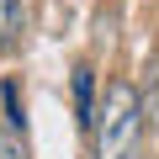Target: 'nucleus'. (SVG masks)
Wrapping results in <instances>:
<instances>
[{"label": "nucleus", "instance_id": "1", "mask_svg": "<svg viewBox=\"0 0 159 159\" xmlns=\"http://www.w3.org/2000/svg\"><path fill=\"white\" fill-rule=\"evenodd\" d=\"M96 159H127L143 143V101L133 85H106V101L96 111Z\"/></svg>", "mask_w": 159, "mask_h": 159}, {"label": "nucleus", "instance_id": "2", "mask_svg": "<svg viewBox=\"0 0 159 159\" xmlns=\"http://www.w3.org/2000/svg\"><path fill=\"white\" fill-rule=\"evenodd\" d=\"M90 96H96V69H90V64H80V69H74V117H80V127H90V122H96Z\"/></svg>", "mask_w": 159, "mask_h": 159}, {"label": "nucleus", "instance_id": "3", "mask_svg": "<svg viewBox=\"0 0 159 159\" xmlns=\"http://www.w3.org/2000/svg\"><path fill=\"white\" fill-rule=\"evenodd\" d=\"M21 37V0H0V48H16Z\"/></svg>", "mask_w": 159, "mask_h": 159}, {"label": "nucleus", "instance_id": "4", "mask_svg": "<svg viewBox=\"0 0 159 159\" xmlns=\"http://www.w3.org/2000/svg\"><path fill=\"white\" fill-rule=\"evenodd\" d=\"M143 122H148V138H159V53L148 64V101H143Z\"/></svg>", "mask_w": 159, "mask_h": 159}, {"label": "nucleus", "instance_id": "5", "mask_svg": "<svg viewBox=\"0 0 159 159\" xmlns=\"http://www.w3.org/2000/svg\"><path fill=\"white\" fill-rule=\"evenodd\" d=\"M0 96H6V122L21 127V90H16V80H6V85H0Z\"/></svg>", "mask_w": 159, "mask_h": 159}, {"label": "nucleus", "instance_id": "6", "mask_svg": "<svg viewBox=\"0 0 159 159\" xmlns=\"http://www.w3.org/2000/svg\"><path fill=\"white\" fill-rule=\"evenodd\" d=\"M0 159H27V148H21L16 133H6V127H0Z\"/></svg>", "mask_w": 159, "mask_h": 159}, {"label": "nucleus", "instance_id": "7", "mask_svg": "<svg viewBox=\"0 0 159 159\" xmlns=\"http://www.w3.org/2000/svg\"><path fill=\"white\" fill-rule=\"evenodd\" d=\"M127 159H159V138H148V143H138Z\"/></svg>", "mask_w": 159, "mask_h": 159}]
</instances>
